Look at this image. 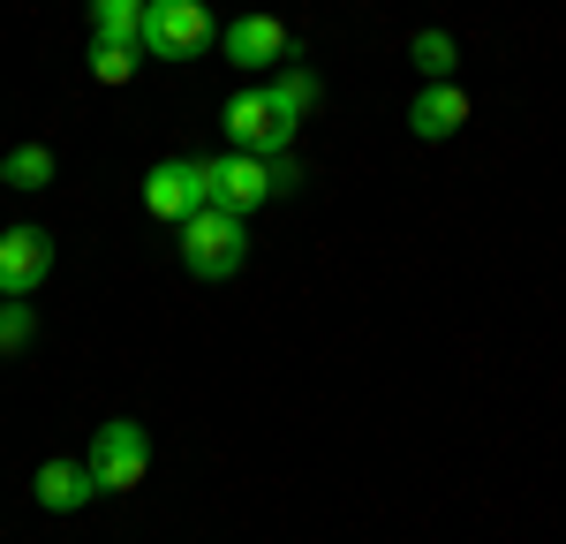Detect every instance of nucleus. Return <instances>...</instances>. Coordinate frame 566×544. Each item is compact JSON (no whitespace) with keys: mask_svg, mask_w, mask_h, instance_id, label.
<instances>
[{"mask_svg":"<svg viewBox=\"0 0 566 544\" xmlns=\"http://www.w3.org/2000/svg\"><path fill=\"white\" fill-rule=\"evenodd\" d=\"M181 265L197 272V280H234V272L250 265V220L227 212V205L189 212L181 220Z\"/></svg>","mask_w":566,"mask_h":544,"instance_id":"obj_1","label":"nucleus"},{"mask_svg":"<svg viewBox=\"0 0 566 544\" xmlns=\"http://www.w3.org/2000/svg\"><path fill=\"white\" fill-rule=\"evenodd\" d=\"M219 23L205 0H151L144 8V53L151 61H197L205 45H219Z\"/></svg>","mask_w":566,"mask_h":544,"instance_id":"obj_2","label":"nucleus"},{"mask_svg":"<svg viewBox=\"0 0 566 544\" xmlns=\"http://www.w3.org/2000/svg\"><path fill=\"white\" fill-rule=\"evenodd\" d=\"M91 477H98V492H136V484H144V477H151V439H144V423H129V416H122V423H106V431H98V439H91Z\"/></svg>","mask_w":566,"mask_h":544,"instance_id":"obj_3","label":"nucleus"},{"mask_svg":"<svg viewBox=\"0 0 566 544\" xmlns=\"http://www.w3.org/2000/svg\"><path fill=\"white\" fill-rule=\"evenodd\" d=\"M53 272V234L45 227H0V295L31 303V287H45Z\"/></svg>","mask_w":566,"mask_h":544,"instance_id":"obj_4","label":"nucleus"},{"mask_svg":"<svg viewBox=\"0 0 566 544\" xmlns=\"http://www.w3.org/2000/svg\"><path fill=\"white\" fill-rule=\"evenodd\" d=\"M227 136H234V151L280 159V151L295 144V122H280V106H272L264 91H242V98H227Z\"/></svg>","mask_w":566,"mask_h":544,"instance_id":"obj_5","label":"nucleus"},{"mask_svg":"<svg viewBox=\"0 0 566 544\" xmlns=\"http://www.w3.org/2000/svg\"><path fill=\"white\" fill-rule=\"evenodd\" d=\"M280 189H295V159L280 151V159H258V151H227V212H258L264 197H280Z\"/></svg>","mask_w":566,"mask_h":544,"instance_id":"obj_6","label":"nucleus"},{"mask_svg":"<svg viewBox=\"0 0 566 544\" xmlns=\"http://www.w3.org/2000/svg\"><path fill=\"white\" fill-rule=\"evenodd\" d=\"M219 53H227L234 69H280V61L295 53V31H287L280 15H242V23L219 31Z\"/></svg>","mask_w":566,"mask_h":544,"instance_id":"obj_7","label":"nucleus"},{"mask_svg":"<svg viewBox=\"0 0 566 544\" xmlns=\"http://www.w3.org/2000/svg\"><path fill=\"white\" fill-rule=\"evenodd\" d=\"M469 114H476V98L453 84V76H446V84H423L416 98H408V129L423 136V144H446V136H461V129H469Z\"/></svg>","mask_w":566,"mask_h":544,"instance_id":"obj_8","label":"nucleus"},{"mask_svg":"<svg viewBox=\"0 0 566 544\" xmlns=\"http://www.w3.org/2000/svg\"><path fill=\"white\" fill-rule=\"evenodd\" d=\"M91 499H98V477H91V461H69V453L39 461V506H45V514H84Z\"/></svg>","mask_w":566,"mask_h":544,"instance_id":"obj_9","label":"nucleus"},{"mask_svg":"<svg viewBox=\"0 0 566 544\" xmlns=\"http://www.w3.org/2000/svg\"><path fill=\"white\" fill-rule=\"evenodd\" d=\"M144 212H151V220H175V227L197 212V189H189V167H181V159H167V167L144 175Z\"/></svg>","mask_w":566,"mask_h":544,"instance_id":"obj_10","label":"nucleus"},{"mask_svg":"<svg viewBox=\"0 0 566 544\" xmlns=\"http://www.w3.org/2000/svg\"><path fill=\"white\" fill-rule=\"evenodd\" d=\"M144 8H151V0H91V39L136 45V53H144Z\"/></svg>","mask_w":566,"mask_h":544,"instance_id":"obj_11","label":"nucleus"},{"mask_svg":"<svg viewBox=\"0 0 566 544\" xmlns=\"http://www.w3.org/2000/svg\"><path fill=\"white\" fill-rule=\"evenodd\" d=\"M264 98H272V106H280V122H303L310 106H317V98H325V84H317V76H310V69H280V76H272V84H264Z\"/></svg>","mask_w":566,"mask_h":544,"instance_id":"obj_12","label":"nucleus"},{"mask_svg":"<svg viewBox=\"0 0 566 544\" xmlns=\"http://www.w3.org/2000/svg\"><path fill=\"white\" fill-rule=\"evenodd\" d=\"M416 69H423V84H446L461 69V39L453 31H416Z\"/></svg>","mask_w":566,"mask_h":544,"instance_id":"obj_13","label":"nucleus"},{"mask_svg":"<svg viewBox=\"0 0 566 544\" xmlns=\"http://www.w3.org/2000/svg\"><path fill=\"white\" fill-rule=\"evenodd\" d=\"M0 181H8V189H45V181H53V151H45V144H15V151L0 159Z\"/></svg>","mask_w":566,"mask_h":544,"instance_id":"obj_14","label":"nucleus"},{"mask_svg":"<svg viewBox=\"0 0 566 544\" xmlns=\"http://www.w3.org/2000/svg\"><path fill=\"white\" fill-rule=\"evenodd\" d=\"M39 341V311L31 303H0V356H23Z\"/></svg>","mask_w":566,"mask_h":544,"instance_id":"obj_15","label":"nucleus"},{"mask_svg":"<svg viewBox=\"0 0 566 544\" xmlns=\"http://www.w3.org/2000/svg\"><path fill=\"white\" fill-rule=\"evenodd\" d=\"M91 76H98V84H129V76H136V45L91 39Z\"/></svg>","mask_w":566,"mask_h":544,"instance_id":"obj_16","label":"nucleus"}]
</instances>
